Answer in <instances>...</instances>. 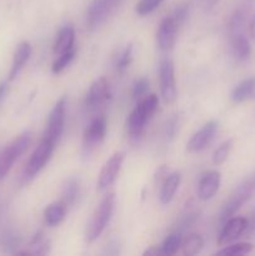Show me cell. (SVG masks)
I'll return each instance as SVG.
<instances>
[{"instance_id":"6da1fadb","label":"cell","mask_w":255,"mask_h":256,"mask_svg":"<svg viewBox=\"0 0 255 256\" xmlns=\"http://www.w3.org/2000/svg\"><path fill=\"white\" fill-rule=\"evenodd\" d=\"M115 208V194L114 192H108L100 204L98 205L95 209L94 214H92V219H90L89 224L86 226V232H85V242L88 244L94 242L102 232L105 230L106 225L109 224L110 219L112 216Z\"/></svg>"},{"instance_id":"7a4b0ae2","label":"cell","mask_w":255,"mask_h":256,"mask_svg":"<svg viewBox=\"0 0 255 256\" xmlns=\"http://www.w3.org/2000/svg\"><path fill=\"white\" fill-rule=\"evenodd\" d=\"M159 106V99L155 94H150L138 102V105L132 110L128 119V130L132 136H139L145 129V125L150 118L154 115Z\"/></svg>"},{"instance_id":"3957f363","label":"cell","mask_w":255,"mask_h":256,"mask_svg":"<svg viewBox=\"0 0 255 256\" xmlns=\"http://www.w3.org/2000/svg\"><path fill=\"white\" fill-rule=\"evenodd\" d=\"M255 194V172L249 175L244 182H240L236 189L232 192L229 199L224 204L220 214V220L222 222H226L228 219L234 216L236 212H239L242 205L249 202L250 198Z\"/></svg>"},{"instance_id":"277c9868","label":"cell","mask_w":255,"mask_h":256,"mask_svg":"<svg viewBox=\"0 0 255 256\" xmlns=\"http://www.w3.org/2000/svg\"><path fill=\"white\" fill-rule=\"evenodd\" d=\"M32 142V132H24L0 152V180L6 176L14 162L24 154Z\"/></svg>"},{"instance_id":"5b68a950","label":"cell","mask_w":255,"mask_h":256,"mask_svg":"<svg viewBox=\"0 0 255 256\" xmlns=\"http://www.w3.org/2000/svg\"><path fill=\"white\" fill-rule=\"evenodd\" d=\"M122 0H92L86 12V29L94 32L115 12Z\"/></svg>"},{"instance_id":"8992f818","label":"cell","mask_w":255,"mask_h":256,"mask_svg":"<svg viewBox=\"0 0 255 256\" xmlns=\"http://www.w3.org/2000/svg\"><path fill=\"white\" fill-rule=\"evenodd\" d=\"M65 112H66V98L62 96L50 112L42 139L56 145L64 130Z\"/></svg>"},{"instance_id":"52a82bcc","label":"cell","mask_w":255,"mask_h":256,"mask_svg":"<svg viewBox=\"0 0 255 256\" xmlns=\"http://www.w3.org/2000/svg\"><path fill=\"white\" fill-rule=\"evenodd\" d=\"M159 82L160 92L168 104H172L178 98L176 80H175L174 62L169 58H165L159 64Z\"/></svg>"},{"instance_id":"ba28073f","label":"cell","mask_w":255,"mask_h":256,"mask_svg":"<svg viewBox=\"0 0 255 256\" xmlns=\"http://www.w3.org/2000/svg\"><path fill=\"white\" fill-rule=\"evenodd\" d=\"M54 148L55 145L52 142H48V140L42 139L40 142V144L35 148L34 152L32 154L26 164V169H25V178L26 179H32V178H34L35 175L42 172V168L46 165V162L52 158Z\"/></svg>"},{"instance_id":"9c48e42d","label":"cell","mask_w":255,"mask_h":256,"mask_svg":"<svg viewBox=\"0 0 255 256\" xmlns=\"http://www.w3.org/2000/svg\"><path fill=\"white\" fill-rule=\"evenodd\" d=\"M105 134H106V119L105 116L100 115V116L92 119L85 129L84 135H82L84 152L86 154L92 152L104 140Z\"/></svg>"},{"instance_id":"30bf717a","label":"cell","mask_w":255,"mask_h":256,"mask_svg":"<svg viewBox=\"0 0 255 256\" xmlns=\"http://www.w3.org/2000/svg\"><path fill=\"white\" fill-rule=\"evenodd\" d=\"M122 162H124V152H118L112 154L109 158V160L105 162L104 166L100 170L99 179H98V189L100 192H104L114 184L118 175H119L120 169H122Z\"/></svg>"},{"instance_id":"8fae6325","label":"cell","mask_w":255,"mask_h":256,"mask_svg":"<svg viewBox=\"0 0 255 256\" xmlns=\"http://www.w3.org/2000/svg\"><path fill=\"white\" fill-rule=\"evenodd\" d=\"M180 25L172 15L166 16L162 20L156 32V40L159 49L162 52H169L175 45L178 38V29Z\"/></svg>"},{"instance_id":"7c38bea8","label":"cell","mask_w":255,"mask_h":256,"mask_svg":"<svg viewBox=\"0 0 255 256\" xmlns=\"http://www.w3.org/2000/svg\"><path fill=\"white\" fill-rule=\"evenodd\" d=\"M249 226V220L242 216L230 218L225 222L219 236H218V244L226 245L234 242L238 238L242 236Z\"/></svg>"},{"instance_id":"4fadbf2b","label":"cell","mask_w":255,"mask_h":256,"mask_svg":"<svg viewBox=\"0 0 255 256\" xmlns=\"http://www.w3.org/2000/svg\"><path fill=\"white\" fill-rule=\"evenodd\" d=\"M110 98V86L109 82L105 78H99L90 85L89 92L86 94L85 104L89 109H98L104 105Z\"/></svg>"},{"instance_id":"5bb4252c","label":"cell","mask_w":255,"mask_h":256,"mask_svg":"<svg viewBox=\"0 0 255 256\" xmlns=\"http://www.w3.org/2000/svg\"><path fill=\"white\" fill-rule=\"evenodd\" d=\"M220 182H222V175L219 172L210 170L204 172L198 182V198L204 202L214 198L220 188Z\"/></svg>"},{"instance_id":"9a60e30c","label":"cell","mask_w":255,"mask_h":256,"mask_svg":"<svg viewBox=\"0 0 255 256\" xmlns=\"http://www.w3.org/2000/svg\"><path fill=\"white\" fill-rule=\"evenodd\" d=\"M218 132V122H209L204 125L200 130H198L192 139L188 142V150L192 152H202L204 150L210 142L214 139L215 134Z\"/></svg>"},{"instance_id":"2e32d148","label":"cell","mask_w":255,"mask_h":256,"mask_svg":"<svg viewBox=\"0 0 255 256\" xmlns=\"http://www.w3.org/2000/svg\"><path fill=\"white\" fill-rule=\"evenodd\" d=\"M30 55H32V45H30V42H20L16 46V50L14 52V58H12V69H10L9 72V80H14L18 76L20 70L24 68L28 60L30 59Z\"/></svg>"},{"instance_id":"e0dca14e","label":"cell","mask_w":255,"mask_h":256,"mask_svg":"<svg viewBox=\"0 0 255 256\" xmlns=\"http://www.w3.org/2000/svg\"><path fill=\"white\" fill-rule=\"evenodd\" d=\"M182 182V175L180 172H175L169 175H165V179L162 184V189H160V202L162 204H169L172 199H174L175 194H176L178 189Z\"/></svg>"},{"instance_id":"ac0fdd59","label":"cell","mask_w":255,"mask_h":256,"mask_svg":"<svg viewBox=\"0 0 255 256\" xmlns=\"http://www.w3.org/2000/svg\"><path fill=\"white\" fill-rule=\"evenodd\" d=\"M75 42V32L74 28L66 25L62 29H60L59 34H58L56 40L54 44V52L55 55L64 54V52H69V50L74 49Z\"/></svg>"},{"instance_id":"d6986e66","label":"cell","mask_w":255,"mask_h":256,"mask_svg":"<svg viewBox=\"0 0 255 256\" xmlns=\"http://www.w3.org/2000/svg\"><path fill=\"white\" fill-rule=\"evenodd\" d=\"M255 95V78H248V79L240 82L236 86L232 89V94H230V99L234 102L239 104V102H246V100L252 99Z\"/></svg>"},{"instance_id":"ffe728a7","label":"cell","mask_w":255,"mask_h":256,"mask_svg":"<svg viewBox=\"0 0 255 256\" xmlns=\"http://www.w3.org/2000/svg\"><path fill=\"white\" fill-rule=\"evenodd\" d=\"M232 40H230V45H232V52L238 60L244 62V60L249 59L250 54H252V46H250V42L242 32L235 35H230Z\"/></svg>"},{"instance_id":"44dd1931","label":"cell","mask_w":255,"mask_h":256,"mask_svg":"<svg viewBox=\"0 0 255 256\" xmlns=\"http://www.w3.org/2000/svg\"><path fill=\"white\" fill-rule=\"evenodd\" d=\"M68 206L64 204V202H55L48 205L44 212L45 222L49 226H56L64 220L65 214H66Z\"/></svg>"},{"instance_id":"7402d4cb","label":"cell","mask_w":255,"mask_h":256,"mask_svg":"<svg viewBox=\"0 0 255 256\" xmlns=\"http://www.w3.org/2000/svg\"><path fill=\"white\" fill-rule=\"evenodd\" d=\"M79 192H80V182L79 179H76L75 176L69 178V179L65 180L64 185H62V202L64 204L66 205L68 208L72 206L76 202L78 196H79Z\"/></svg>"},{"instance_id":"603a6c76","label":"cell","mask_w":255,"mask_h":256,"mask_svg":"<svg viewBox=\"0 0 255 256\" xmlns=\"http://www.w3.org/2000/svg\"><path fill=\"white\" fill-rule=\"evenodd\" d=\"M249 14H250V10L249 8H246V5L239 8V9H236L234 12H232V15L230 16V20H229L230 35H235V34H240V32H242V28H244L245 24H246V19Z\"/></svg>"},{"instance_id":"cb8c5ba5","label":"cell","mask_w":255,"mask_h":256,"mask_svg":"<svg viewBox=\"0 0 255 256\" xmlns=\"http://www.w3.org/2000/svg\"><path fill=\"white\" fill-rule=\"evenodd\" d=\"M202 245H204V240L200 235L198 234H192L182 242V255L185 256H192L196 255L198 252H200V250L202 249Z\"/></svg>"},{"instance_id":"d4e9b609","label":"cell","mask_w":255,"mask_h":256,"mask_svg":"<svg viewBox=\"0 0 255 256\" xmlns=\"http://www.w3.org/2000/svg\"><path fill=\"white\" fill-rule=\"evenodd\" d=\"M182 238L180 232H172L170 234L166 239L164 240L162 245L160 246L162 249V255H174L176 254L178 250L182 248Z\"/></svg>"},{"instance_id":"484cf974","label":"cell","mask_w":255,"mask_h":256,"mask_svg":"<svg viewBox=\"0 0 255 256\" xmlns=\"http://www.w3.org/2000/svg\"><path fill=\"white\" fill-rule=\"evenodd\" d=\"M252 248L254 246H252V244H250V242H238V244L229 245V246L219 250V252H216V255H222V256L246 255L249 254V252H252Z\"/></svg>"},{"instance_id":"4316f807","label":"cell","mask_w":255,"mask_h":256,"mask_svg":"<svg viewBox=\"0 0 255 256\" xmlns=\"http://www.w3.org/2000/svg\"><path fill=\"white\" fill-rule=\"evenodd\" d=\"M74 56H75V48L74 49L69 50V52H64V54L58 55L56 60L52 62V72H54V74H59V72H62V70H64L65 68L72 62Z\"/></svg>"},{"instance_id":"83f0119b","label":"cell","mask_w":255,"mask_h":256,"mask_svg":"<svg viewBox=\"0 0 255 256\" xmlns=\"http://www.w3.org/2000/svg\"><path fill=\"white\" fill-rule=\"evenodd\" d=\"M232 142H234L232 139H229L222 142L220 146H218V149L212 154V162L215 165H222V162H225V160L228 159V156L230 154V150L232 148Z\"/></svg>"},{"instance_id":"f1b7e54d","label":"cell","mask_w":255,"mask_h":256,"mask_svg":"<svg viewBox=\"0 0 255 256\" xmlns=\"http://www.w3.org/2000/svg\"><path fill=\"white\" fill-rule=\"evenodd\" d=\"M164 0H140L135 6V12L140 15V16H145V15L150 14L154 12L155 9L162 5Z\"/></svg>"},{"instance_id":"f546056e","label":"cell","mask_w":255,"mask_h":256,"mask_svg":"<svg viewBox=\"0 0 255 256\" xmlns=\"http://www.w3.org/2000/svg\"><path fill=\"white\" fill-rule=\"evenodd\" d=\"M132 60V45L129 44L125 46V49L120 52L116 62V70L119 72H125L129 68L130 62Z\"/></svg>"},{"instance_id":"4dcf8cb0","label":"cell","mask_w":255,"mask_h":256,"mask_svg":"<svg viewBox=\"0 0 255 256\" xmlns=\"http://www.w3.org/2000/svg\"><path fill=\"white\" fill-rule=\"evenodd\" d=\"M148 89H149V82L145 78L139 79L134 84V88H132V99L140 102L146 95Z\"/></svg>"},{"instance_id":"1f68e13d","label":"cell","mask_w":255,"mask_h":256,"mask_svg":"<svg viewBox=\"0 0 255 256\" xmlns=\"http://www.w3.org/2000/svg\"><path fill=\"white\" fill-rule=\"evenodd\" d=\"M188 12H189V5L188 4H182L179 5V6L175 9L174 14H172V16H174V19L176 20L178 24L182 25V22H185V19H186L188 16Z\"/></svg>"},{"instance_id":"d6a6232c","label":"cell","mask_w":255,"mask_h":256,"mask_svg":"<svg viewBox=\"0 0 255 256\" xmlns=\"http://www.w3.org/2000/svg\"><path fill=\"white\" fill-rule=\"evenodd\" d=\"M178 125H179V120H178L176 115H175V116L172 118V119L169 120V122H168L166 132H168V135H169L170 138H172L175 135V132H176Z\"/></svg>"},{"instance_id":"836d02e7","label":"cell","mask_w":255,"mask_h":256,"mask_svg":"<svg viewBox=\"0 0 255 256\" xmlns=\"http://www.w3.org/2000/svg\"><path fill=\"white\" fill-rule=\"evenodd\" d=\"M249 34L252 39H255V12L249 20Z\"/></svg>"},{"instance_id":"e575fe53","label":"cell","mask_w":255,"mask_h":256,"mask_svg":"<svg viewBox=\"0 0 255 256\" xmlns=\"http://www.w3.org/2000/svg\"><path fill=\"white\" fill-rule=\"evenodd\" d=\"M6 89H8L6 82H2V84H0V100L4 98L5 92H6Z\"/></svg>"}]
</instances>
